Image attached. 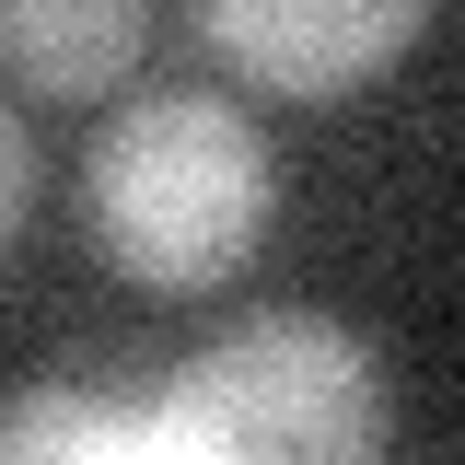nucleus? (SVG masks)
Instances as JSON below:
<instances>
[{
  "instance_id": "1",
  "label": "nucleus",
  "mask_w": 465,
  "mask_h": 465,
  "mask_svg": "<svg viewBox=\"0 0 465 465\" xmlns=\"http://www.w3.org/2000/svg\"><path fill=\"white\" fill-rule=\"evenodd\" d=\"M82 210H94V244L116 256V280L186 302V291H222L268 244L280 152L222 94H140L105 116V140L82 163Z\"/></svg>"
},
{
  "instance_id": "2",
  "label": "nucleus",
  "mask_w": 465,
  "mask_h": 465,
  "mask_svg": "<svg viewBox=\"0 0 465 465\" xmlns=\"http://www.w3.org/2000/svg\"><path fill=\"white\" fill-rule=\"evenodd\" d=\"M152 442L232 454V465H372L384 454V372L338 314L280 302L174 372V396L152 407Z\"/></svg>"
},
{
  "instance_id": "3",
  "label": "nucleus",
  "mask_w": 465,
  "mask_h": 465,
  "mask_svg": "<svg viewBox=\"0 0 465 465\" xmlns=\"http://www.w3.org/2000/svg\"><path fill=\"white\" fill-rule=\"evenodd\" d=\"M430 24V0H198V35L232 58L244 94L338 105L372 70H396Z\"/></svg>"
},
{
  "instance_id": "4",
  "label": "nucleus",
  "mask_w": 465,
  "mask_h": 465,
  "mask_svg": "<svg viewBox=\"0 0 465 465\" xmlns=\"http://www.w3.org/2000/svg\"><path fill=\"white\" fill-rule=\"evenodd\" d=\"M152 47V0H0V70L47 105L116 94Z\"/></svg>"
},
{
  "instance_id": "5",
  "label": "nucleus",
  "mask_w": 465,
  "mask_h": 465,
  "mask_svg": "<svg viewBox=\"0 0 465 465\" xmlns=\"http://www.w3.org/2000/svg\"><path fill=\"white\" fill-rule=\"evenodd\" d=\"M116 442H152V407H94V396L0 407V454H116Z\"/></svg>"
},
{
  "instance_id": "6",
  "label": "nucleus",
  "mask_w": 465,
  "mask_h": 465,
  "mask_svg": "<svg viewBox=\"0 0 465 465\" xmlns=\"http://www.w3.org/2000/svg\"><path fill=\"white\" fill-rule=\"evenodd\" d=\"M24 198H35V152H24V116L0 105V244H12V222H24Z\"/></svg>"
}]
</instances>
